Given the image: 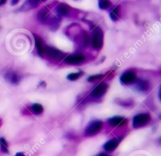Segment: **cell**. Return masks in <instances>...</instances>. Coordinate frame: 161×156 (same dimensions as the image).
Instances as JSON below:
<instances>
[{
    "label": "cell",
    "instance_id": "cell-9",
    "mask_svg": "<svg viewBox=\"0 0 161 156\" xmlns=\"http://www.w3.org/2000/svg\"><path fill=\"white\" fill-rule=\"evenodd\" d=\"M121 140H122V138H112V139L108 140V142H106L104 144L103 148L104 149V150H106L108 152L113 151L118 146Z\"/></svg>",
    "mask_w": 161,
    "mask_h": 156
},
{
    "label": "cell",
    "instance_id": "cell-24",
    "mask_svg": "<svg viewBox=\"0 0 161 156\" xmlns=\"http://www.w3.org/2000/svg\"><path fill=\"white\" fill-rule=\"evenodd\" d=\"M96 156H110V155L108 154H105V153H101Z\"/></svg>",
    "mask_w": 161,
    "mask_h": 156
},
{
    "label": "cell",
    "instance_id": "cell-13",
    "mask_svg": "<svg viewBox=\"0 0 161 156\" xmlns=\"http://www.w3.org/2000/svg\"><path fill=\"white\" fill-rule=\"evenodd\" d=\"M69 11V6L63 3H59L56 7V12L60 16H67Z\"/></svg>",
    "mask_w": 161,
    "mask_h": 156
},
{
    "label": "cell",
    "instance_id": "cell-21",
    "mask_svg": "<svg viewBox=\"0 0 161 156\" xmlns=\"http://www.w3.org/2000/svg\"><path fill=\"white\" fill-rule=\"evenodd\" d=\"M111 5V3L109 2V1H99L98 2V6H99L100 8L101 9H107V8H108Z\"/></svg>",
    "mask_w": 161,
    "mask_h": 156
},
{
    "label": "cell",
    "instance_id": "cell-22",
    "mask_svg": "<svg viewBox=\"0 0 161 156\" xmlns=\"http://www.w3.org/2000/svg\"><path fill=\"white\" fill-rule=\"evenodd\" d=\"M104 76V75L103 74H98V75H93V76H90L87 78V80L89 82H94L96 80H99L100 79H102V78Z\"/></svg>",
    "mask_w": 161,
    "mask_h": 156
},
{
    "label": "cell",
    "instance_id": "cell-18",
    "mask_svg": "<svg viewBox=\"0 0 161 156\" xmlns=\"http://www.w3.org/2000/svg\"><path fill=\"white\" fill-rule=\"evenodd\" d=\"M60 25V19L59 17H53L50 20V28L51 30H56Z\"/></svg>",
    "mask_w": 161,
    "mask_h": 156
},
{
    "label": "cell",
    "instance_id": "cell-7",
    "mask_svg": "<svg viewBox=\"0 0 161 156\" xmlns=\"http://www.w3.org/2000/svg\"><path fill=\"white\" fill-rule=\"evenodd\" d=\"M137 79V76L133 71H128L123 73L120 76V81L125 84H128L135 82Z\"/></svg>",
    "mask_w": 161,
    "mask_h": 156
},
{
    "label": "cell",
    "instance_id": "cell-17",
    "mask_svg": "<svg viewBox=\"0 0 161 156\" xmlns=\"http://www.w3.org/2000/svg\"><path fill=\"white\" fill-rule=\"evenodd\" d=\"M31 109L34 115H40L43 111V108L42 105L39 103H34L31 106Z\"/></svg>",
    "mask_w": 161,
    "mask_h": 156
},
{
    "label": "cell",
    "instance_id": "cell-25",
    "mask_svg": "<svg viewBox=\"0 0 161 156\" xmlns=\"http://www.w3.org/2000/svg\"><path fill=\"white\" fill-rule=\"evenodd\" d=\"M19 1H17V0H16V1H12V2H11V5H16L18 3H19Z\"/></svg>",
    "mask_w": 161,
    "mask_h": 156
},
{
    "label": "cell",
    "instance_id": "cell-1",
    "mask_svg": "<svg viewBox=\"0 0 161 156\" xmlns=\"http://www.w3.org/2000/svg\"><path fill=\"white\" fill-rule=\"evenodd\" d=\"M103 127V123L100 120H93L89 122L85 128V135L93 136L99 132Z\"/></svg>",
    "mask_w": 161,
    "mask_h": 156
},
{
    "label": "cell",
    "instance_id": "cell-12",
    "mask_svg": "<svg viewBox=\"0 0 161 156\" xmlns=\"http://www.w3.org/2000/svg\"><path fill=\"white\" fill-rule=\"evenodd\" d=\"M37 17L41 23H47L49 20V10L48 9V8L45 7L40 10L37 14Z\"/></svg>",
    "mask_w": 161,
    "mask_h": 156
},
{
    "label": "cell",
    "instance_id": "cell-6",
    "mask_svg": "<svg viewBox=\"0 0 161 156\" xmlns=\"http://www.w3.org/2000/svg\"><path fill=\"white\" fill-rule=\"evenodd\" d=\"M86 57L82 54H74L67 56L64 58V62L67 64L75 65L83 62Z\"/></svg>",
    "mask_w": 161,
    "mask_h": 156
},
{
    "label": "cell",
    "instance_id": "cell-10",
    "mask_svg": "<svg viewBox=\"0 0 161 156\" xmlns=\"http://www.w3.org/2000/svg\"><path fill=\"white\" fill-rule=\"evenodd\" d=\"M5 79L12 84H18L21 80V76L14 72H8L5 75Z\"/></svg>",
    "mask_w": 161,
    "mask_h": 156
},
{
    "label": "cell",
    "instance_id": "cell-4",
    "mask_svg": "<svg viewBox=\"0 0 161 156\" xmlns=\"http://www.w3.org/2000/svg\"><path fill=\"white\" fill-rule=\"evenodd\" d=\"M150 120V116L148 113H140L134 116L133 119V126L139 128L146 126Z\"/></svg>",
    "mask_w": 161,
    "mask_h": 156
},
{
    "label": "cell",
    "instance_id": "cell-19",
    "mask_svg": "<svg viewBox=\"0 0 161 156\" xmlns=\"http://www.w3.org/2000/svg\"><path fill=\"white\" fill-rule=\"evenodd\" d=\"M0 149H1L2 152H3V153H5V154L9 153L8 144L6 140L3 137L0 138Z\"/></svg>",
    "mask_w": 161,
    "mask_h": 156
},
{
    "label": "cell",
    "instance_id": "cell-15",
    "mask_svg": "<svg viewBox=\"0 0 161 156\" xmlns=\"http://www.w3.org/2000/svg\"><path fill=\"white\" fill-rule=\"evenodd\" d=\"M135 88L137 90L140 92L147 91L149 89V83L144 80H139L137 82L135 81Z\"/></svg>",
    "mask_w": 161,
    "mask_h": 156
},
{
    "label": "cell",
    "instance_id": "cell-23",
    "mask_svg": "<svg viewBox=\"0 0 161 156\" xmlns=\"http://www.w3.org/2000/svg\"><path fill=\"white\" fill-rule=\"evenodd\" d=\"M15 156H25L23 152H17Z\"/></svg>",
    "mask_w": 161,
    "mask_h": 156
},
{
    "label": "cell",
    "instance_id": "cell-14",
    "mask_svg": "<svg viewBox=\"0 0 161 156\" xmlns=\"http://www.w3.org/2000/svg\"><path fill=\"white\" fill-rule=\"evenodd\" d=\"M34 36V39H35V46L37 48V53L39 56H43V55L44 54V48L43 46V43L41 40V39L37 36V35H35L33 34Z\"/></svg>",
    "mask_w": 161,
    "mask_h": 156
},
{
    "label": "cell",
    "instance_id": "cell-20",
    "mask_svg": "<svg viewBox=\"0 0 161 156\" xmlns=\"http://www.w3.org/2000/svg\"><path fill=\"white\" fill-rule=\"evenodd\" d=\"M83 74V72H79L77 73H69L67 76V79L70 80V81H74L77 79H78Z\"/></svg>",
    "mask_w": 161,
    "mask_h": 156
},
{
    "label": "cell",
    "instance_id": "cell-5",
    "mask_svg": "<svg viewBox=\"0 0 161 156\" xmlns=\"http://www.w3.org/2000/svg\"><path fill=\"white\" fill-rule=\"evenodd\" d=\"M107 89H108V85L103 82H101L93 89L91 92V96L95 99L101 98L106 93Z\"/></svg>",
    "mask_w": 161,
    "mask_h": 156
},
{
    "label": "cell",
    "instance_id": "cell-11",
    "mask_svg": "<svg viewBox=\"0 0 161 156\" xmlns=\"http://www.w3.org/2000/svg\"><path fill=\"white\" fill-rule=\"evenodd\" d=\"M39 5V1H26L19 9L20 12H28L37 8Z\"/></svg>",
    "mask_w": 161,
    "mask_h": 156
},
{
    "label": "cell",
    "instance_id": "cell-26",
    "mask_svg": "<svg viewBox=\"0 0 161 156\" xmlns=\"http://www.w3.org/2000/svg\"><path fill=\"white\" fill-rule=\"evenodd\" d=\"M6 1H5V0H1V1H0V5H4L5 3H6Z\"/></svg>",
    "mask_w": 161,
    "mask_h": 156
},
{
    "label": "cell",
    "instance_id": "cell-16",
    "mask_svg": "<svg viewBox=\"0 0 161 156\" xmlns=\"http://www.w3.org/2000/svg\"><path fill=\"white\" fill-rule=\"evenodd\" d=\"M110 19L114 22L117 21L119 19V17H120V7L118 6H115L110 11Z\"/></svg>",
    "mask_w": 161,
    "mask_h": 156
},
{
    "label": "cell",
    "instance_id": "cell-3",
    "mask_svg": "<svg viewBox=\"0 0 161 156\" xmlns=\"http://www.w3.org/2000/svg\"><path fill=\"white\" fill-rule=\"evenodd\" d=\"M44 53L50 59L60 61L66 57V55L60 50L51 46H46L44 48Z\"/></svg>",
    "mask_w": 161,
    "mask_h": 156
},
{
    "label": "cell",
    "instance_id": "cell-8",
    "mask_svg": "<svg viewBox=\"0 0 161 156\" xmlns=\"http://www.w3.org/2000/svg\"><path fill=\"white\" fill-rule=\"evenodd\" d=\"M109 125L113 127L122 126L127 123V119L122 116H114L108 120Z\"/></svg>",
    "mask_w": 161,
    "mask_h": 156
},
{
    "label": "cell",
    "instance_id": "cell-2",
    "mask_svg": "<svg viewBox=\"0 0 161 156\" xmlns=\"http://www.w3.org/2000/svg\"><path fill=\"white\" fill-rule=\"evenodd\" d=\"M92 46L95 49H100L103 43V32L101 28L95 27L92 35Z\"/></svg>",
    "mask_w": 161,
    "mask_h": 156
}]
</instances>
